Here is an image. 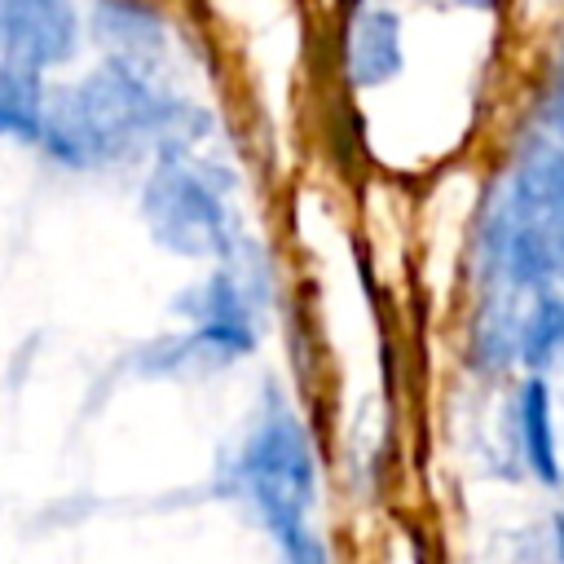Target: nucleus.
I'll list each match as a JSON object with an SVG mask.
<instances>
[{
    "label": "nucleus",
    "instance_id": "obj_4",
    "mask_svg": "<svg viewBox=\"0 0 564 564\" xmlns=\"http://www.w3.org/2000/svg\"><path fill=\"white\" fill-rule=\"evenodd\" d=\"M84 48L79 0H0V57L35 75L62 70Z\"/></svg>",
    "mask_w": 564,
    "mask_h": 564
},
{
    "label": "nucleus",
    "instance_id": "obj_2",
    "mask_svg": "<svg viewBox=\"0 0 564 564\" xmlns=\"http://www.w3.org/2000/svg\"><path fill=\"white\" fill-rule=\"evenodd\" d=\"M141 216L150 238L185 260L216 264L242 242L238 176L207 145L154 154L141 185Z\"/></svg>",
    "mask_w": 564,
    "mask_h": 564
},
{
    "label": "nucleus",
    "instance_id": "obj_11",
    "mask_svg": "<svg viewBox=\"0 0 564 564\" xmlns=\"http://www.w3.org/2000/svg\"><path fill=\"white\" fill-rule=\"evenodd\" d=\"M282 555H286V564H335L330 551H326V542H322L313 529L286 538V542H282Z\"/></svg>",
    "mask_w": 564,
    "mask_h": 564
},
{
    "label": "nucleus",
    "instance_id": "obj_13",
    "mask_svg": "<svg viewBox=\"0 0 564 564\" xmlns=\"http://www.w3.org/2000/svg\"><path fill=\"white\" fill-rule=\"evenodd\" d=\"M432 4H449V9H489L498 0H432Z\"/></svg>",
    "mask_w": 564,
    "mask_h": 564
},
{
    "label": "nucleus",
    "instance_id": "obj_1",
    "mask_svg": "<svg viewBox=\"0 0 564 564\" xmlns=\"http://www.w3.org/2000/svg\"><path fill=\"white\" fill-rule=\"evenodd\" d=\"M212 141V115L176 97L154 70L97 57L70 84H48L35 150L66 172H115L163 150Z\"/></svg>",
    "mask_w": 564,
    "mask_h": 564
},
{
    "label": "nucleus",
    "instance_id": "obj_8",
    "mask_svg": "<svg viewBox=\"0 0 564 564\" xmlns=\"http://www.w3.org/2000/svg\"><path fill=\"white\" fill-rule=\"evenodd\" d=\"M44 101H48V75H35L0 57V141L35 145L44 123Z\"/></svg>",
    "mask_w": 564,
    "mask_h": 564
},
{
    "label": "nucleus",
    "instance_id": "obj_3",
    "mask_svg": "<svg viewBox=\"0 0 564 564\" xmlns=\"http://www.w3.org/2000/svg\"><path fill=\"white\" fill-rule=\"evenodd\" d=\"M229 485L251 507V516L273 533L278 546L313 529L308 516L317 507V463L308 432L286 401L273 397L256 427L242 436L229 467Z\"/></svg>",
    "mask_w": 564,
    "mask_h": 564
},
{
    "label": "nucleus",
    "instance_id": "obj_5",
    "mask_svg": "<svg viewBox=\"0 0 564 564\" xmlns=\"http://www.w3.org/2000/svg\"><path fill=\"white\" fill-rule=\"evenodd\" d=\"M84 35L101 48V57L128 62L154 75L167 53V22L154 0H88Z\"/></svg>",
    "mask_w": 564,
    "mask_h": 564
},
{
    "label": "nucleus",
    "instance_id": "obj_9",
    "mask_svg": "<svg viewBox=\"0 0 564 564\" xmlns=\"http://www.w3.org/2000/svg\"><path fill=\"white\" fill-rule=\"evenodd\" d=\"M560 357H564V295L551 286V291L533 295L524 304V313H520V326H516V361L529 375H542Z\"/></svg>",
    "mask_w": 564,
    "mask_h": 564
},
{
    "label": "nucleus",
    "instance_id": "obj_12",
    "mask_svg": "<svg viewBox=\"0 0 564 564\" xmlns=\"http://www.w3.org/2000/svg\"><path fill=\"white\" fill-rule=\"evenodd\" d=\"M551 542H555V555L564 564V511H555V520H551Z\"/></svg>",
    "mask_w": 564,
    "mask_h": 564
},
{
    "label": "nucleus",
    "instance_id": "obj_7",
    "mask_svg": "<svg viewBox=\"0 0 564 564\" xmlns=\"http://www.w3.org/2000/svg\"><path fill=\"white\" fill-rule=\"evenodd\" d=\"M511 441L524 463V471L555 489L560 485V441H555V410H551V388L542 375H529L516 397H511Z\"/></svg>",
    "mask_w": 564,
    "mask_h": 564
},
{
    "label": "nucleus",
    "instance_id": "obj_6",
    "mask_svg": "<svg viewBox=\"0 0 564 564\" xmlns=\"http://www.w3.org/2000/svg\"><path fill=\"white\" fill-rule=\"evenodd\" d=\"M405 66L401 18L392 9H357L344 31V70L357 88H379Z\"/></svg>",
    "mask_w": 564,
    "mask_h": 564
},
{
    "label": "nucleus",
    "instance_id": "obj_10",
    "mask_svg": "<svg viewBox=\"0 0 564 564\" xmlns=\"http://www.w3.org/2000/svg\"><path fill=\"white\" fill-rule=\"evenodd\" d=\"M542 119H546V132H551V145L564 150V57L546 84V101H542Z\"/></svg>",
    "mask_w": 564,
    "mask_h": 564
}]
</instances>
